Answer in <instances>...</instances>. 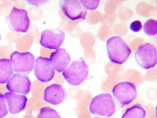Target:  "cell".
<instances>
[{
    "label": "cell",
    "mask_w": 157,
    "mask_h": 118,
    "mask_svg": "<svg viewBox=\"0 0 157 118\" xmlns=\"http://www.w3.org/2000/svg\"><path fill=\"white\" fill-rule=\"evenodd\" d=\"M108 58L112 63L122 65L127 61L131 50L124 39L119 36H113L106 42Z\"/></svg>",
    "instance_id": "1"
},
{
    "label": "cell",
    "mask_w": 157,
    "mask_h": 118,
    "mask_svg": "<svg viewBox=\"0 0 157 118\" xmlns=\"http://www.w3.org/2000/svg\"><path fill=\"white\" fill-rule=\"evenodd\" d=\"M89 108L92 114L109 118L115 113L116 104L110 94L101 93L93 97Z\"/></svg>",
    "instance_id": "2"
},
{
    "label": "cell",
    "mask_w": 157,
    "mask_h": 118,
    "mask_svg": "<svg viewBox=\"0 0 157 118\" xmlns=\"http://www.w3.org/2000/svg\"><path fill=\"white\" fill-rule=\"evenodd\" d=\"M89 67L82 58L72 61L63 72V75L68 83L78 86L88 77Z\"/></svg>",
    "instance_id": "3"
},
{
    "label": "cell",
    "mask_w": 157,
    "mask_h": 118,
    "mask_svg": "<svg viewBox=\"0 0 157 118\" xmlns=\"http://www.w3.org/2000/svg\"><path fill=\"white\" fill-rule=\"evenodd\" d=\"M114 100L120 108L131 103L137 96V91L134 84L130 82L119 83L113 88Z\"/></svg>",
    "instance_id": "4"
},
{
    "label": "cell",
    "mask_w": 157,
    "mask_h": 118,
    "mask_svg": "<svg viewBox=\"0 0 157 118\" xmlns=\"http://www.w3.org/2000/svg\"><path fill=\"white\" fill-rule=\"evenodd\" d=\"M6 24L12 31L26 33L30 25V19L25 10L13 7L6 18Z\"/></svg>",
    "instance_id": "5"
},
{
    "label": "cell",
    "mask_w": 157,
    "mask_h": 118,
    "mask_svg": "<svg viewBox=\"0 0 157 118\" xmlns=\"http://www.w3.org/2000/svg\"><path fill=\"white\" fill-rule=\"evenodd\" d=\"M157 50L153 44L147 43L139 46L134 55L137 65L142 69L154 68L157 63Z\"/></svg>",
    "instance_id": "6"
},
{
    "label": "cell",
    "mask_w": 157,
    "mask_h": 118,
    "mask_svg": "<svg viewBox=\"0 0 157 118\" xmlns=\"http://www.w3.org/2000/svg\"><path fill=\"white\" fill-rule=\"evenodd\" d=\"M14 70L17 73L29 75L33 70L36 59L31 52H14L10 56Z\"/></svg>",
    "instance_id": "7"
},
{
    "label": "cell",
    "mask_w": 157,
    "mask_h": 118,
    "mask_svg": "<svg viewBox=\"0 0 157 118\" xmlns=\"http://www.w3.org/2000/svg\"><path fill=\"white\" fill-rule=\"evenodd\" d=\"M59 7L68 18L75 21L86 19L87 10L83 7L78 0H63L59 2Z\"/></svg>",
    "instance_id": "8"
},
{
    "label": "cell",
    "mask_w": 157,
    "mask_h": 118,
    "mask_svg": "<svg viewBox=\"0 0 157 118\" xmlns=\"http://www.w3.org/2000/svg\"><path fill=\"white\" fill-rule=\"evenodd\" d=\"M65 33L58 29H49L42 31L39 43L49 49L57 50L62 45L65 39Z\"/></svg>",
    "instance_id": "9"
},
{
    "label": "cell",
    "mask_w": 157,
    "mask_h": 118,
    "mask_svg": "<svg viewBox=\"0 0 157 118\" xmlns=\"http://www.w3.org/2000/svg\"><path fill=\"white\" fill-rule=\"evenodd\" d=\"M31 86V81L28 76L16 73L7 82L6 88L10 92L26 95L30 92Z\"/></svg>",
    "instance_id": "10"
},
{
    "label": "cell",
    "mask_w": 157,
    "mask_h": 118,
    "mask_svg": "<svg viewBox=\"0 0 157 118\" xmlns=\"http://www.w3.org/2000/svg\"><path fill=\"white\" fill-rule=\"evenodd\" d=\"M33 69L36 77L42 83L51 81L55 73L49 59L42 57H38L36 59Z\"/></svg>",
    "instance_id": "11"
},
{
    "label": "cell",
    "mask_w": 157,
    "mask_h": 118,
    "mask_svg": "<svg viewBox=\"0 0 157 118\" xmlns=\"http://www.w3.org/2000/svg\"><path fill=\"white\" fill-rule=\"evenodd\" d=\"M67 98L65 88L62 85L52 84L44 90V100L54 105L63 103Z\"/></svg>",
    "instance_id": "12"
},
{
    "label": "cell",
    "mask_w": 157,
    "mask_h": 118,
    "mask_svg": "<svg viewBox=\"0 0 157 118\" xmlns=\"http://www.w3.org/2000/svg\"><path fill=\"white\" fill-rule=\"evenodd\" d=\"M49 60L54 70L61 73L64 71L70 64L71 56L67 50L59 48L51 53Z\"/></svg>",
    "instance_id": "13"
},
{
    "label": "cell",
    "mask_w": 157,
    "mask_h": 118,
    "mask_svg": "<svg viewBox=\"0 0 157 118\" xmlns=\"http://www.w3.org/2000/svg\"><path fill=\"white\" fill-rule=\"evenodd\" d=\"M4 96L9 111L11 114H16L25 109L28 101L25 95L9 92L5 93Z\"/></svg>",
    "instance_id": "14"
},
{
    "label": "cell",
    "mask_w": 157,
    "mask_h": 118,
    "mask_svg": "<svg viewBox=\"0 0 157 118\" xmlns=\"http://www.w3.org/2000/svg\"><path fill=\"white\" fill-rule=\"evenodd\" d=\"M13 66L10 59L0 60V84L7 83L13 75Z\"/></svg>",
    "instance_id": "15"
},
{
    "label": "cell",
    "mask_w": 157,
    "mask_h": 118,
    "mask_svg": "<svg viewBox=\"0 0 157 118\" xmlns=\"http://www.w3.org/2000/svg\"><path fill=\"white\" fill-rule=\"evenodd\" d=\"M146 117V112L142 105L136 103L132 107L128 108L121 118H145Z\"/></svg>",
    "instance_id": "16"
},
{
    "label": "cell",
    "mask_w": 157,
    "mask_h": 118,
    "mask_svg": "<svg viewBox=\"0 0 157 118\" xmlns=\"http://www.w3.org/2000/svg\"><path fill=\"white\" fill-rule=\"evenodd\" d=\"M143 29L144 33L147 36H156L157 33V21L152 19L148 20L145 22Z\"/></svg>",
    "instance_id": "17"
},
{
    "label": "cell",
    "mask_w": 157,
    "mask_h": 118,
    "mask_svg": "<svg viewBox=\"0 0 157 118\" xmlns=\"http://www.w3.org/2000/svg\"><path fill=\"white\" fill-rule=\"evenodd\" d=\"M37 118H61L56 110L49 106L41 108Z\"/></svg>",
    "instance_id": "18"
},
{
    "label": "cell",
    "mask_w": 157,
    "mask_h": 118,
    "mask_svg": "<svg viewBox=\"0 0 157 118\" xmlns=\"http://www.w3.org/2000/svg\"><path fill=\"white\" fill-rule=\"evenodd\" d=\"M81 4L86 10H93L98 8L99 5V0H81Z\"/></svg>",
    "instance_id": "19"
},
{
    "label": "cell",
    "mask_w": 157,
    "mask_h": 118,
    "mask_svg": "<svg viewBox=\"0 0 157 118\" xmlns=\"http://www.w3.org/2000/svg\"><path fill=\"white\" fill-rule=\"evenodd\" d=\"M9 113L6 97L4 95L0 93V118L6 117Z\"/></svg>",
    "instance_id": "20"
},
{
    "label": "cell",
    "mask_w": 157,
    "mask_h": 118,
    "mask_svg": "<svg viewBox=\"0 0 157 118\" xmlns=\"http://www.w3.org/2000/svg\"><path fill=\"white\" fill-rule=\"evenodd\" d=\"M142 28V23L139 20H136L132 22L131 24L130 25L129 29L131 31L134 33H137L140 32Z\"/></svg>",
    "instance_id": "21"
},
{
    "label": "cell",
    "mask_w": 157,
    "mask_h": 118,
    "mask_svg": "<svg viewBox=\"0 0 157 118\" xmlns=\"http://www.w3.org/2000/svg\"><path fill=\"white\" fill-rule=\"evenodd\" d=\"M48 1H27V2L30 5H33L36 6H41L45 5Z\"/></svg>",
    "instance_id": "22"
},
{
    "label": "cell",
    "mask_w": 157,
    "mask_h": 118,
    "mask_svg": "<svg viewBox=\"0 0 157 118\" xmlns=\"http://www.w3.org/2000/svg\"><path fill=\"white\" fill-rule=\"evenodd\" d=\"M1 34H0V41H1Z\"/></svg>",
    "instance_id": "23"
},
{
    "label": "cell",
    "mask_w": 157,
    "mask_h": 118,
    "mask_svg": "<svg viewBox=\"0 0 157 118\" xmlns=\"http://www.w3.org/2000/svg\"><path fill=\"white\" fill-rule=\"evenodd\" d=\"M100 118V117H95V118Z\"/></svg>",
    "instance_id": "24"
}]
</instances>
